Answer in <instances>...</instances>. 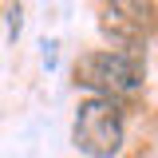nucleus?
<instances>
[{
  "label": "nucleus",
  "mask_w": 158,
  "mask_h": 158,
  "mask_svg": "<svg viewBox=\"0 0 158 158\" xmlns=\"http://www.w3.org/2000/svg\"><path fill=\"white\" fill-rule=\"evenodd\" d=\"M71 138L91 158H115L127 142V111L118 107V99H103V95L83 99L75 111Z\"/></svg>",
  "instance_id": "2"
},
{
  "label": "nucleus",
  "mask_w": 158,
  "mask_h": 158,
  "mask_svg": "<svg viewBox=\"0 0 158 158\" xmlns=\"http://www.w3.org/2000/svg\"><path fill=\"white\" fill-rule=\"evenodd\" d=\"M71 79L75 87H87L103 99L135 95L146 83V63L138 52H123V48H103V52H83L71 63Z\"/></svg>",
  "instance_id": "1"
}]
</instances>
